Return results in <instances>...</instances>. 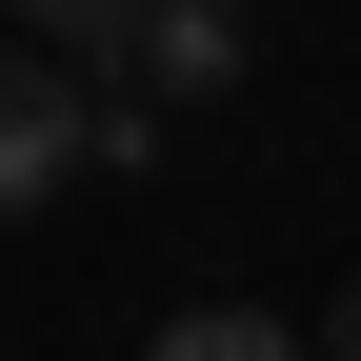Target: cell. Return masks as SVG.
I'll return each mask as SVG.
<instances>
[{
	"instance_id": "cell-1",
	"label": "cell",
	"mask_w": 361,
	"mask_h": 361,
	"mask_svg": "<svg viewBox=\"0 0 361 361\" xmlns=\"http://www.w3.org/2000/svg\"><path fill=\"white\" fill-rule=\"evenodd\" d=\"M61 180H101V101H80L40 40H0V221H40Z\"/></svg>"
},
{
	"instance_id": "cell-2",
	"label": "cell",
	"mask_w": 361,
	"mask_h": 361,
	"mask_svg": "<svg viewBox=\"0 0 361 361\" xmlns=\"http://www.w3.org/2000/svg\"><path fill=\"white\" fill-rule=\"evenodd\" d=\"M101 61H121V101H221V80H241V20H221V0H141Z\"/></svg>"
},
{
	"instance_id": "cell-3",
	"label": "cell",
	"mask_w": 361,
	"mask_h": 361,
	"mask_svg": "<svg viewBox=\"0 0 361 361\" xmlns=\"http://www.w3.org/2000/svg\"><path fill=\"white\" fill-rule=\"evenodd\" d=\"M141 361H322V341H301V322H261V301H180Z\"/></svg>"
},
{
	"instance_id": "cell-4",
	"label": "cell",
	"mask_w": 361,
	"mask_h": 361,
	"mask_svg": "<svg viewBox=\"0 0 361 361\" xmlns=\"http://www.w3.org/2000/svg\"><path fill=\"white\" fill-rule=\"evenodd\" d=\"M0 20H20V40H40V61H101V40H121V20H141V0H0Z\"/></svg>"
},
{
	"instance_id": "cell-5",
	"label": "cell",
	"mask_w": 361,
	"mask_h": 361,
	"mask_svg": "<svg viewBox=\"0 0 361 361\" xmlns=\"http://www.w3.org/2000/svg\"><path fill=\"white\" fill-rule=\"evenodd\" d=\"M322 361H361V301H341V341H322Z\"/></svg>"
}]
</instances>
